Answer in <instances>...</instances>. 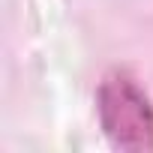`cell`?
I'll use <instances>...</instances> for the list:
<instances>
[{
	"label": "cell",
	"instance_id": "1",
	"mask_svg": "<svg viewBox=\"0 0 153 153\" xmlns=\"http://www.w3.org/2000/svg\"><path fill=\"white\" fill-rule=\"evenodd\" d=\"M96 111L111 147L129 153L153 150V105L129 75H105L96 90Z\"/></svg>",
	"mask_w": 153,
	"mask_h": 153
}]
</instances>
